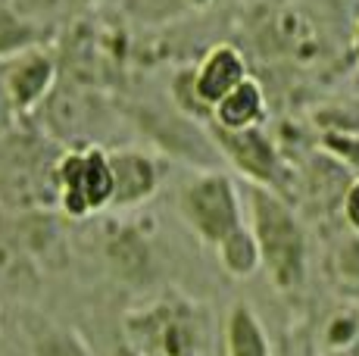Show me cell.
<instances>
[{
  "label": "cell",
  "mask_w": 359,
  "mask_h": 356,
  "mask_svg": "<svg viewBox=\"0 0 359 356\" xmlns=\"http://www.w3.org/2000/svg\"><path fill=\"white\" fill-rule=\"evenodd\" d=\"M247 225L262 253V269L278 291H297L306 282V231L294 207L272 188L247 184Z\"/></svg>",
  "instance_id": "1"
},
{
  "label": "cell",
  "mask_w": 359,
  "mask_h": 356,
  "mask_svg": "<svg viewBox=\"0 0 359 356\" xmlns=\"http://www.w3.org/2000/svg\"><path fill=\"white\" fill-rule=\"evenodd\" d=\"M178 213L191 231L210 247H219L229 235L247 225V203L238 184L225 172H200L178 191Z\"/></svg>",
  "instance_id": "2"
},
{
  "label": "cell",
  "mask_w": 359,
  "mask_h": 356,
  "mask_svg": "<svg viewBox=\"0 0 359 356\" xmlns=\"http://www.w3.org/2000/svg\"><path fill=\"white\" fill-rule=\"evenodd\" d=\"M57 184H60V203L72 219H85L97 213V210H109L116 194L109 153L100 147H85L66 153L57 166Z\"/></svg>",
  "instance_id": "3"
},
{
  "label": "cell",
  "mask_w": 359,
  "mask_h": 356,
  "mask_svg": "<svg viewBox=\"0 0 359 356\" xmlns=\"http://www.w3.org/2000/svg\"><path fill=\"white\" fill-rule=\"evenodd\" d=\"M216 147L225 160L247 175L250 184H262V188H281V156L275 141L269 138L262 128H247V132H222L216 128Z\"/></svg>",
  "instance_id": "4"
},
{
  "label": "cell",
  "mask_w": 359,
  "mask_h": 356,
  "mask_svg": "<svg viewBox=\"0 0 359 356\" xmlns=\"http://www.w3.org/2000/svg\"><path fill=\"white\" fill-rule=\"evenodd\" d=\"M0 78H4V91L10 97V107L16 113H29L53 88V81H57V63H53V57L44 47H32V50L6 60Z\"/></svg>",
  "instance_id": "5"
},
{
  "label": "cell",
  "mask_w": 359,
  "mask_h": 356,
  "mask_svg": "<svg viewBox=\"0 0 359 356\" xmlns=\"http://www.w3.org/2000/svg\"><path fill=\"white\" fill-rule=\"evenodd\" d=\"M247 60L238 47L231 44H216L206 50V57L197 63L191 72V88H194L197 104L203 107L206 116H212V107L222 97H229L241 81H247Z\"/></svg>",
  "instance_id": "6"
},
{
  "label": "cell",
  "mask_w": 359,
  "mask_h": 356,
  "mask_svg": "<svg viewBox=\"0 0 359 356\" xmlns=\"http://www.w3.org/2000/svg\"><path fill=\"white\" fill-rule=\"evenodd\" d=\"M109 163H113V178H116V194L109 210H131L156 194L160 169L147 153H141V150H116V153H109Z\"/></svg>",
  "instance_id": "7"
},
{
  "label": "cell",
  "mask_w": 359,
  "mask_h": 356,
  "mask_svg": "<svg viewBox=\"0 0 359 356\" xmlns=\"http://www.w3.org/2000/svg\"><path fill=\"white\" fill-rule=\"evenodd\" d=\"M266 119V91L257 78L241 81L238 88L212 107V122L222 132H247V128H262Z\"/></svg>",
  "instance_id": "8"
},
{
  "label": "cell",
  "mask_w": 359,
  "mask_h": 356,
  "mask_svg": "<svg viewBox=\"0 0 359 356\" xmlns=\"http://www.w3.org/2000/svg\"><path fill=\"white\" fill-rule=\"evenodd\" d=\"M225 356H272L269 331L244 300H238L225 316Z\"/></svg>",
  "instance_id": "9"
},
{
  "label": "cell",
  "mask_w": 359,
  "mask_h": 356,
  "mask_svg": "<svg viewBox=\"0 0 359 356\" xmlns=\"http://www.w3.org/2000/svg\"><path fill=\"white\" fill-rule=\"evenodd\" d=\"M216 253H219L222 269L229 272L231 278H250L253 272L262 269V253H259L257 235H253L250 225H244V228H238L234 235L225 238L216 247Z\"/></svg>",
  "instance_id": "10"
},
{
  "label": "cell",
  "mask_w": 359,
  "mask_h": 356,
  "mask_svg": "<svg viewBox=\"0 0 359 356\" xmlns=\"http://www.w3.org/2000/svg\"><path fill=\"white\" fill-rule=\"evenodd\" d=\"M41 38H44L41 25L19 16L6 0H0V60H13L32 47H41Z\"/></svg>",
  "instance_id": "11"
},
{
  "label": "cell",
  "mask_w": 359,
  "mask_h": 356,
  "mask_svg": "<svg viewBox=\"0 0 359 356\" xmlns=\"http://www.w3.org/2000/svg\"><path fill=\"white\" fill-rule=\"evenodd\" d=\"M331 272L334 282L341 285V291L359 297V235L353 231L350 238H344L331 253Z\"/></svg>",
  "instance_id": "12"
},
{
  "label": "cell",
  "mask_w": 359,
  "mask_h": 356,
  "mask_svg": "<svg viewBox=\"0 0 359 356\" xmlns=\"http://www.w3.org/2000/svg\"><path fill=\"white\" fill-rule=\"evenodd\" d=\"M34 356H91V350L75 331L50 325L34 338Z\"/></svg>",
  "instance_id": "13"
},
{
  "label": "cell",
  "mask_w": 359,
  "mask_h": 356,
  "mask_svg": "<svg viewBox=\"0 0 359 356\" xmlns=\"http://www.w3.org/2000/svg\"><path fill=\"white\" fill-rule=\"evenodd\" d=\"M359 338V319L353 313H337L331 316L328 328H325V344L328 350H347V347H356Z\"/></svg>",
  "instance_id": "14"
},
{
  "label": "cell",
  "mask_w": 359,
  "mask_h": 356,
  "mask_svg": "<svg viewBox=\"0 0 359 356\" xmlns=\"http://www.w3.org/2000/svg\"><path fill=\"white\" fill-rule=\"evenodd\" d=\"M341 210H344V219H347V225L359 235V175L347 184V191H344Z\"/></svg>",
  "instance_id": "15"
},
{
  "label": "cell",
  "mask_w": 359,
  "mask_h": 356,
  "mask_svg": "<svg viewBox=\"0 0 359 356\" xmlns=\"http://www.w3.org/2000/svg\"><path fill=\"white\" fill-rule=\"evenodd\" d=\"M322 356H359V344L356 347H347V350H325Z\"/></svg>",
  "instance_id": "16"
},
{
  "label": "cell",
  "mask_w": 359,
  "mask_h": 356,
  "mask_svg": "<svg viewBox=\"0 0 359 356\" xmlns=\"http://www.w3.org/2000/svg\"><path fill=\"white\" fill-rule=\"evenodd\" d=\"M353 57L359 63V19H356V29H353Z\"/></svg>",
  "instance_id": "17"
},
{
  "label": "cell",
  "mask_w": 359,
  "mask_h": 356,
  "mask_svg": "<svg viewBox=\"0 0 359 356\" xmlns=\"http://www.w3.org/2000/svg\"><path fill=\"white\" fill-rule=\"evenodd\" d=\"M81 4H97V0H81Z\"/></svg>",
  "instance_id": "18"
}]
</instances>
